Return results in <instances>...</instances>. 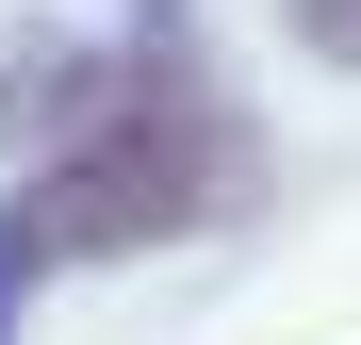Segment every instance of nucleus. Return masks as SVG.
Masks as SVG:
<instances>
[{
	"label": "nucleus",
	"instance_id": "nucleus-1",
	"mask_svg": "<svg viewBox=\"0 0 361 345\" xmlns=\"http://www.w3.org/2000/svg\"><path fill=\"white\" fill-rule=\"evenodd\" d=\"M214 198H247V115H230V83L180 49V0H164L132 33V66H99V99L17 181V230L49 263H132V247H180Z\"/></svg>",
	"mask_w": 361,
	"mask_h": 345
},
{
	"label": "nucleus",
	"instance_id": "nucleus-2",
	"mask_svg": "<svg viewBox=\"0 0 361 345\" xmlns=\"http://www.w3.org/2000/svg\"><path fill=\"white\" fill-rule=\"evenodd\" d=\"M279 33L312 49V66H361V0H279Z\"/></svg>",
	"mask_w": 361,
	"mask_h": 345
},
{
	"label": "nucleus",
	"instance_id": "nucleus-3",
	"mask_svg": "<svg viewBox=\"0 0 361 345\" xmlns=\"http://www.w3.org/2000/svg\"><path fill=\"white\" fill-rule=\"evenodd\" d=\"M33 279H49V247L17 230V198H0V345H17V313H33Z\"/></svg>",
	"mask_w": 361,
	"mask_h": 345
}]
</instances>
